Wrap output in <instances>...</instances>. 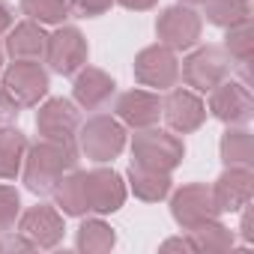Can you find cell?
I'll use <instances>...</instances> for the list:
<instances>
[{"instance_id": "cell-12", "label": "cell", "mask_w": 254, "mask_h": 254, "mask_svg": "<svg viewBox=\"0 0 254 254\" xmlns=\"http://www.w3.org/2000/svg\"><path fill=\"white\" fill-rule=\"evenodd\" d=\"M84 194H87V206L93 212L108 215L126 203V183L117 171L96 168V171L84 174Z\"/></svg>"}, {"instance_id": "cell-21", "label": "cell", "mask_w": 254, "mask_h": 254, "mask_svg": "<svg viewBox=\"0 0 254 254\" xmlns=\"http://www.w3.org/2000/svg\"><path fill=\"white\" fill-rule=\"evenodd\" d=\"M129 186H132L135 197H141L147 203H156V200L168 197V191H171V174H159V171H147V168L132 165L129 168Z\"/></svg>"}, {"instance_id": "cell-29", "label": "cell", "mask_w": 254, "mask_h": 254, "mask_svg": "<svg viewBox=\"0 0 254 254\" xmlns=\"http://www.w3.org/2000/svg\"><path fill=\"white\" fill-rule=\"evenodd\" d=\"M114 0H69V9H75L81 18H96L111 9Z\"/></svg>"}, {"instance_id": "cell-9", "label": "cell", "mask_w": 254, "mask_h": 254, "mask_svg": "<svg viewBox=\"0 0 254 254\" xmlns=\"http://www.w3.org/2000/svg\"><path fill=\"white\" fill-rule=\"evenodd\" d=\"M171 215H174V221H177L183 230H191V227H197V224H203V221L218 218L221 212H218V206H215V200H212V189H206V186H200V183H191V186H183V189L174 194V200H171Z\"/></svg>"}, {"instance_id": "cell-31", "label": "cell", "mask_w": 254, "mask_h": 254, "mask_svg": "<svg viewBox=\"0 0 254 254\" xmlns=\"http://www.w3.org/2000/svg\"><path fill=\"white\" fill-rule=\"evenodd\" d=\"M12 24H15V12H12V6L6 3V0H0V36H3Z\"/></svg>"}, {"instance_id": "cell-4", "label": "cell", "mask_w": 254, "mask_h": 254, "mask_svg": "<svg viewBox=\"0 0 254 254\" xmlns=\"http://www.w3.org/2000/svg\"><path fill=\"white\" fill-rule=\"evenodd\" d=\"M180 72H183V78H186L189 87L206 93V90L218 87L230 75V57H227L224 48L206 45V48H197L194 54H189Z\"/></svg>"}, {"instance_id": "cell-17", "label": "cell", "mask_w": 254, "mask_h": 254, "mask_svg": "<svg viewBox=\"0 0 254 254\" xmlns=\"http://www.w3.org/2000/svg\"><path fill=\"white\" fill-rule=\"evenodd\" d=\"M114 90H117V84H114V78L108 72H102L96 66H87V69L81 66L78 78H75V87H72V96H75V102L81 108L96 111V108H102V105L111 102Z\"/></svg>"}, {"instance_id": "cell-37", "label": "cell", "mask_w": 254, "mask_h": 254, "mask_svg": "<svg viewBox=\"0 0 254 254\" xmlns=\"http://www.w3.org/2000/svg\"><path fill=\"white\" fill-rule=\"evenodd\" d=\"M0 251H6V248H3V242H0Z\"/></svg>"}, {"instance_id": "cell-20", "label": "cell", "mask_w": 254, "mask_h": 254, "mask_svg": "<svg viewBox=\"0 0 254 254\" xmlns=\"http://www.w3.org/2000/svg\"><path fill=\"white\" fill-rule=\"evenodd\" d=\"M27 138L24 132L12 129H0V180H15L21 165H24V156H27Z\"/></svg>"}, {"instance_id": "cell-35", "label": "cell", "mask_w": 254, "mask_h": 254, "mask_svg": "<svg viewBox=\"0 0 254 254\" xmlns=\"http://www.w3.org/2000/svg\"><path fill=\"white\" fill-rule=\"evenodd\" d=\"M183 3H189V6H203L206 0H183Z\"/></svg>"}, {"instance_id": "cell-10", "label": "cell", "mask_w": 254, "mask_h": 254, "mask_svg": "<svg viewBox=\"0 0 254 254\" xmlns=\"http://www.w3.org/2000/svg\"><path fill=\"white\" fill-rule=\"evenodd\" d=\"M209 111L215 120L227 123V126H245L254 114V99H251V90L248 84H239V81H221L218 87L209 90Z\"/></svg>"}, {"instance_id": "cell-19", "label": "cell", "mask_w": 254, "mask_h": 254, "mask_svg": "<svg viewBox=\"0 0 254 254\" xmlns=\"http://www.w3.org/2000/svg\"><path fill=\"white\" fill-rule=\"evenodd\" d=\"M51 194H54L57 206H60L66 215L81 218L84 212H90V206H87V194H84V171H78V168L66 171V174L57 180V186H54Z\"/></svg>"}, {"instance_id": "cell-34", "label": "cell", "mask_w": 254, "mask_h": 254, "mask_svg": "<svg viewBox=\"0 0 254 254\" xmlns=\"http://www.w3.org/2000/svg\"><path fill=\"white\" fill-rule=\"evenodd\" d=\"M242 239H245V242H251V239H254V230H251V215H248V212L242 215Z\"/></svg>"}, {"instance_id": "cell-16", "label": "cell", "mask_w": 254, "mask_h": 254, "mask_svg": "<svg viewBox=\"0 0 254 254\" xmlns=\"http://www.w3.org/2000/svg\"><path fill=\"white\" fill-rule=\"evenodd\" d=\"M117 117L132 129H150L162 117V99L147 90H129L117 99Z\"/></svg>"}, {"instance_id": "cell-1", "label": "cell", "mask_w": 254, "mask_h": 254, "mask_svg": "<svg viewBox=\"0 0 254 254\" xmlns=\"http://www.w3.org/2000/svg\"><path fill=\"white\" fill-rule=\"evenodd\" d=\"M78 168V147L72 144H60V141H39L33 147H27L24 156V183L33 194H51L57 180Z\"/></svg>"}, {"instance_id": "cell-13", "label": "cell", "mask_w": 254, "mask_h": 254, "mask_svg": "<svg viewBox=\"0 0 254 254\" xmlns=\"http://www.w3.org/2000/svg\"><path fill=\"white\" fill-rule=\"evenodd\" d=\"M251 194H254L251 168H227L212 186V200L218 212H239L242 206L251 203Z\"/></svg>"}, {"instance_id": "cell-14", "label": "cell", "mask_w": 254, "mask_h": 254, "mask_svg": "<svg viewBox=\"0 0 254 254\" xmlns=\"http://www.w3.org/2000/svg\"><path fill=\"white\" fill-rule=\"evenodd\" d=\"M18 233L33 248H54L63 239V215L54 206H33L21 215Z\"/></svg>"}, {"instance_id": "cell-7", "label": "cell", "mask_w": 254, "mask_h": 254, "mask_svg": "<svg viewBox=\"0 0 254 254\" xmlns=\"http://www.w3.org/2000/svg\"><path fill=\"white\" fill-rule=\"evenodd\" d=\"M45 60L57 75H75L87 66V39L78 27H57L45 42Z\"/></svg>"}, {"instance_id": "cell-27", "label": "cell", "mask_w": 254, "mask_h": 254, "mask_svg": "<svg viewBox=\"0 0 254 254\" xmlns=\"http://www.w3.org/2000/svg\"><path fill=\"white\" fill-rule=\"evenodd\" d=\"M21 12L36 24H63L69 15V0H21Z\"/></svg>"}, {"instance_id": "cell-2", "label": "cell", "mask_w": 254, "mask_h": 254, "mask_svg": "<svg viewBox=\"0 0 254 254\" xmlns=\"http://www.w3.org/2000/svg\"><path fill=\"white\" fill-rule=\"evenodd\" d=\"M186 156V147L180 138L159 132V129H141L132 141V165L147 168V171H159V174H171Z\"/></svg>"}, {"instance_id": "cell-8", "label": "cell", "mask_w": 254, "mask_h": 254, "mask_svg": "<svg viewBox=\"0 0 254 254\" xmlns=\"http://www.w3.org/2000/svg\"><path fill=\"white\" fill-rule=\"evenodd\" d=\"M135 78L144 87L168 90L180 81V60L177 51L168 45H150L135 57Z\"/></svg>"}, {"instance_id": "cell-24", "label": "cell", "mask_w": 254, "mask_h": 254, "mask_svg": "<svg viewBox=\"0 0 254 254\" xmlns=\"http://www.w3.org/2000/svg\"><path fill=\"white\" fill-rule=\"evenodd\" d=\"M206 21L215 27H236L242 21H251V3L248 0H206Z\"/></svg>"}, {"instance_id": "cell-11", "label": "cell", "mask_w": 254, "mask_h": 254, "mask_svg": "<svg viewBox=\"0 0 254 254\" xmlns=\"http://www.w3.org/2000/svg\"><path fill=\"white\" fill-rule=\"evenodd\" d=\"M200 27H203L200 15L189 6H168L156 21V33H159L162 45H168L174 51H186V48L197 45Z\"/></svg>"}, {"instance_id": "cell-36", "label": "cell", "mask_w": 254, "mask_h": 254, "mask_svg": "<svg viewBox=\"0 0 254 254\" xmlns=\"http://www.w3.org/2000/svg\"><path fill=\"white\" fill-rule=\"evenodd\" d=\"M0 63H3V48H0Z\"/></svg>"}, {"instance_id": "cell-3", "label": "cell", "mask_w": 254, "mask_h": 254, "mask_svg": "<svg viewBox=\"0 0 254 254\" xmlns=\"http://www.w3.org/2000/svg\"><path fill=\"white\" fill-rule=\"evenodd\" d=\"M123 147H126V129L114 117L99 114V117L87 120V126L78 129V150L99 165L117 159L123 153Z\"/></svg>"}, {"instance_id": "cell-15", "label": "cell", "mask_w": 254, "mask_h": 254, "mask_svg": "<svg viewBox=\"0 0 254 254\" xmlns=\"http://www.w3.org/2000/svg\"><path fill=\"white\" fill-rule=\"evenodd\" d=\"M162 117L168 120V126L174 132L189 135V132H197L203 126L206 108L191 90H171V96L162 102Z\"/></svg>"}, {"instance_id": "cell-5", "label": "cell", "mask_w": 254, "mask_h": 254, "mask_svg": "<svg viewBox=\"0 0 254 254\" xmlns=\"http://www.w3.org/2000/svg\"><path fill=\"white\" fill-rule=\"evenodd\" d=\"M3 90L24 108L39 105L48 96V72L36 60H15L3 72Z\"/></svg>"}, {"instance_id": "cell-30", "label": "cell", "mask_w": 254, "mask_h": 254, "mask_svg": "<svg viewBox=\"0 0 254 254\" xmlns=\"http://www.w3.org/2000/svg\"><path fill=\"white\" fill-rule=\"evenodd\" d=\"M21 105L12 99V93H6L3 87H0V129H6V126H12L15 120H18V111Z\"/></svg>"}, {"instance_id": "cell-18", "label": "cell", "mask_w": 254, "mask_h": 254, "mask_svg": "<svg viewBox=\"0 0 254 254\" xmlns=\"http://www.w3.org/2000/svg\"><path fill=\"white\" fill-rule=\"evenodd\" d=\"M45 42H48V36L42 33V27L36 21H21V24L9 27L6 54L12 60H39V57H45Z\"/></svg>"}, {"instance_id": "cell-25", "label": "cell", "mask_w": 254, "mask_h": 254, "mask_svg": "<svg viewBox=\"0 0 254 254\" xmlns=\"http://www.w3.org/2000/svg\"><path fill=\"white\" fill-rule=\"evenodd\" d=\"M75 242H78V251H84V254H105V251H111L117 245V233L105 221L87 218L78 227V239Z\"/></svg>"}, {"instance_id": "cell-32", "label": "cell", "mask_w": 254, "mask_h": 254, "mask_svg": "<svg viewBox=\"0 0 254 254\" xmlns=\"http://www.w3.org/2000/svg\"><path fill=\"white\" fill-rule=\"evenodd\" d=\"M120 6H126V9H135V12H147V9H153L159 0H117Z\"/></svg>"}, {"instance_id": "cell-6", "label": "cell", "mask_w": 254, "mask_h": 254, "mask_svg": "<svg viewBox=\"0 0 254 254\" xmlns=\"http://www.w3.org/2000/svg\"><path fill=\"white\" fill-rule=\"evenodd\" d=\"M36 129L45 141H60V144L78 147L81 117L69 99H48L36 114Z\"/></svg>"}, {"instance_id": "cell-22", "label": "cell", "mask_w": 254, "mask_h": 254, "mask_svg": "<svg viewBox=\"0 0 254 254\" xmlns=\"http://www.w3.org/2000/svg\"><path fill=\"white\" fill-rule=\"evenodd\" d=\"M221 162L227 168H251L254 165V141L245 129H227L221 135Z\"/></svg>"}, {"instance_id": "cell-28", "label": "cell", "mask_w": 254, "mask_h": 254, "mask_svg": "<svg viewBox=\"0 0 254 254\" xmlns=\"http://www.w3.org/2000/svg\"><path fill=\"white\" fill-rule=\"evenodd\" d=\"M18 212H21V197L15 189L9 186H0V233H9L18 221Z\"/></svg>"}, {"instance_id": "cell-33", "label": "cell", "mask_w": 254, "mask_h": 254, "mask_svg": "<svg viewBox=\"0 0 254 254\" xmlns=\"http://www.w3.org/2000/svg\"><path fill=\"white\" fill-rule=\"evenodd\" d=\"M162 251H191V242H189V236L186 239L183 236L180 239H165L162 242Z\"/></svg>"}, {"instance_id": "cell-23", "label": "cell", "mask_w": 254, "mask_h": 254, "mask_svg": "<svg viewBox=\"0 0 254 254\" xmlns=\"http://www.w3.org/2000/svg\"><path fill=\"white\" fill-rule=\"evenodd\" d=\"M189 242H191V251H227L233 245V233L218 221H203L197 227L189 230Z\"/></svg>"}, {"instance_id": "cell-26", "label": "cell", "mask_w": 254, "mask_h": 254, "mask_svg": "<svg viewBox=\"0 0 254 254\" xmlns=\"http://www.w3.org/2000/svg\"><path fill=\"white\" fill-rule=\"evenodd\" d=\"M224 51H227L230 60H236V63L242 66V75H245L242 84H248V63H251V57H254V30H251V21H242V24H236V27H227Z\"/></svg>"}]
</instances>
